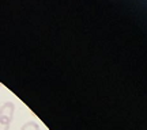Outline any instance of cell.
Listing matches in <instances>:
<instances>
[{
    "instance_id": "7a4b0ae2",
    "label": "cell",
    "mask_w": 147,
    "mask_h": 130,
    "mask_svg": "<svg viewBox=\"0 0 147 130\" xmlns=\"http://www.w3.org/2000/svg\"><path fill=\"white\" fill-rule=\"evenodd\" d=\"M21 130H40V126L34 121H29L21 127Z\"/></svg>"
},
{
    "instance_id": "6da1fadb",
    "label": "cell",
    "mask_w": 147,
    "mask_h": 130,
    "mask_svg": "<svg viewBox=\"0 0 147 130\" xmlns=\"http://www.w3.org/2000/svg\"><path fill=\"white\" fill-rule=\"evenodd\" d=\"M14 113H15V104L12 102H5L4 104L0 106V119L11 123L14 118Z\"/></svg>"
},
{
    "instance_id": "3957f363",
    "label": "cell",
    "mask_w": 147,
    "mask_h": 130,
    "mask_svg": "<svg viewBox=\"0 0 147 130\" xmlns=\"http://www.w3.org/2000/svg\"><path fill=\"white\" fill-rule=\"evenodd\" d=\"M10 125H11L10 122L0 119V130H10Z\"/></svg>"
}]
</instances>
